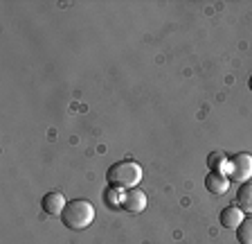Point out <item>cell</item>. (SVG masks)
<instances>
[{"instance_id": "8992f818", "label": "cell", "mask_w": 252, "mask_h": 244, "mask_svg": "<svg viewBox=\"0 0 252 244\" xmlns=\"http://www.w3.org/2000/svg\"><path fill=\"white\" fill-rule=\"evenodd\" d=\"M219 222H220L223 228H234L236 231V226L243 222V210L236 206V203H230V206H225L223 210H220Z\"/></svg>"}, {"instance_id": "8fae6325", "label": "cell", "mask_w": 252, "mask_h": 244, "mask_svg": "<svg viewBox=\"0 0 252 244\" xmlns=\"http://www.w3.org/2000/svg\"><path fill=\"white\" fill-rule=\"evenodd\" d=\"M117 188H110L108 186V190H106V195H104V202L108 203V206H115V208H120L122 206V197H117Z\"/></svg>"}, {"instance_id": "5b68a950", "label": "cell", "mask_w": 252, "mask_h": 244, "mask_svg": "<svg viewBox=\"0 0 252 244\" xmlns=\"http://www.w3.org/2000/svg\"><path fill=\"white\" fill-rule=\"evenodd\" d=\"M65 203H68L65 202V197H63V192H59V190L45 192L43 199H41V208H43L45 215H61L63 208H65Z\"/></svg>"}, {"instance_id": "ba28073f", "label": "cell", "mask_w": 252, "mask_h": 244, "mask_svg": "<svg viewBox=\"0 0 252 244\" xmlns=\"http://www.w3.org/2000/svg\"><path fill=\"white\" fill-rule=\"evenodd\" d=\"M234 203L241 208L243 212H252V181H246V183H241V186H239Z\"/></svg>"}, {"instance_id": "277c9868", "label": "cell", "mask_w": 252, "mask_h": 244, "mask_svg": "<svg viewBox=\"0 0 252 244\" xmlns=\"http://www.w3.org/2000/svg\"><path fill=\"white\" fill-rule=\"evenodd\" d=\"M128 212H142L147 208V192L137 190V188H131V190H124L122 195V206Z\"/></svg>"}, {"instance_id": "9c48e42d", "label": "cell", "mask_w": 252, "mask_h": 244, "mask_svg": "<svg viewBox=\"0 0 252 244\" xmlns=\"http://www.w3.org/2000/svg\"><path fill=\"white\" fill-rule=\"evenodd\" d=\"M227 165H230V159H227L225 154H220V152H212V154L207 156V167H210V172L227 176Z\"/></svg>"}, {"instance_id": "52a82bcc", "label": "cell", "mask_w": 252, "mask_h": 244, "mask_svg": "<svg viewBox=\"0 0 252 244\" xmlns=\"http://www.w3.org/2000/svg\"><path fill=\"white\" fill-rule=\"evenodd\" d=\"M205 188L212 192V195H225L227 188H230V179L225 174H216V172H210L205 176Z\"/></svg>"}, {"instance_id": "3957f363", "label": "cell", "mask_w": 252, "mask_h": 244, "mask_svg": "<svg viewBox=\"0 0 252 244\" xmlns=\"http://www.w3.org/2000/svg\"><path fill=\"white\" fill-rule=\"evenodd\" d=\"M252 176V154H234L230 159V165H227V179L236 181V183H246Z\"/></svg>"}, {"instance_id": "30bf717a", "label": "cell", "mask_w": 252, "mask_h": 244, "mask_svg": "<svg viewBox=\"0 0 252 244\" xmlns=\"http://www.w3.org/2000/svg\"><path fill=\"white\" fill-rule=\"evenodd\" d=\"M236 240H239V244H252V217L243 219L236 226Z\"/></svg>"}, {"instance_id": "7a4b0ae2", "label": "cell", "mask_w": 252, "mask_h": 244, "mask_svg": "<svg viewBox=\"0 0 252 244\" xmlns=\"http://www.w3.org/2000/svg\"><path fill=\"white\" fill-rule=\"evenodd\" d=\"M106 181L110 188L117 190H131L142 181V167L135 161H120V163L110 165L106 172Z\"/></svg>"}, {"instance_id": "6da1fadb", "label": "cell", "mask_w": 252, "mask_h": 244, "mask_svg": "<svg viewBox=\"0 0 252 244\" xmlns=\"http://www.w3.org/2000/svg\"><path fill=\"white\" fill-rule=\"evenodd\" d=\"M59 217H61L63 226L70 228V231H84L94 219V206L88 199H72V202L65 203Z\"/></svg>"}, {"instance_id": "7c38bea8", "label": "cell", "mask_w": 252, "mask_h": 244, "mask_svg": "<svg viewBox=\"0 0 252 244\" xmlns=\"http://www.w3.org/2000/svg\"><path fill=\"white\" fill-rule=\"evenodd\" d=\"M248 86H250V90H252V75H250V80H248Z\"/></svg>"}]
</instances>
